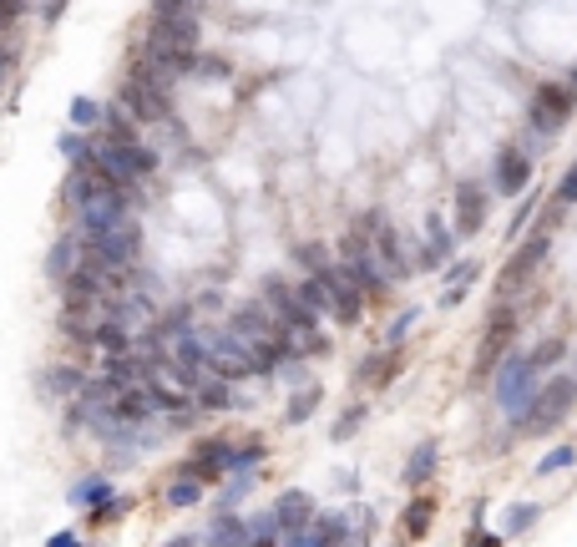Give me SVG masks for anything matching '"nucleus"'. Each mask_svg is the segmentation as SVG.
I'll return each mask as SVG.
<instances>
[{"label": "nucleus", "mask_w": 577, "mask_h": 547, "mask_svg": "<svg viewBox=\"0 0 577 547\" xmlns=\"http://www.w3.org/2000/svg\"><path fill=\"white\" fill-rule=\"evenodd\" d=\"M572 411H577V370H562V375H552V380H537V396H532L527 411L512 421V431L547 436V431H557Z\"/></svg>", "instance_id": "obj_1"}, {"label": "nucleus", "mask_w": 577, "mask_h": 547, "mask_svg": "<svg viewBox=\"0 0 577 547\" xmlns=\"http://www.w3.org/2000/svg\"><path fill=\"white\" fill-rule=\"evenodd\" d=\"M537 380H542V370L532 365V355H517V350H507L491 365V401H497V411L507 421H517L527 411V401L537 396Z\"/></svg>", "instance_id": "obj_2"}, {"label": "nucleus", "mask_w": 577, "mask_h": 547, "mask_svg": "<svg viewBox=\"0 0 577 547\" xmlns=\"http://www.w3.org/2000/svg\"><path fill=\"white\" fill-rule=\"evenodd\" d=\"M117 102L142 122V127H162L168 117H178L173 112V87H162V82H152V76L132 61V71L122 76V87H117Z\"/></svg>", "instance_id": "obj_3"}, {"label": "nucleus", "mask_w": 577, "mask_h": 547, "mask_svg": "<svg viewBox=\"0 0 577 547\" xmlns=\"http://www.w3.org/2000/svg\"><path fill=\"white\" fill-rule=\"evenodd\" d=\"M137 203H142V193H127V188L97 183V193L76 208V233H107V228L127 223Z\"/></svg>", "instance_id": "obj_4"}, {"label": "nucleus", "mask_w": 577, "mask_h": 547, "mask_svg": "<svg viewBox=\"0 0 577 547\" xmlns=\"http://www.w3.org/2000/svg\"><path fill=\"white\" fill-rule=\"evenodd\" d=\"M547 254H552V218L542 213V223L527 233V239L512 249V259L502 264V294H507V289H522V284H532V274L547 264Z\"/></svg>", "instance_id": "obj_5"}, {"label": "nucleus", "mask_w": 577, "mask_h": 547, "mask_svg": "<svg viewBox=\"0 0 577 547\" xmlns=\"http://www.w3.org/2000/svg\"><path fill=\"white\" fill-rule=\"evenodd\" d=\"M572 112H577V92H572L567 82H542V87L532 92L527 122H532V132H542V137H557V132L572 122Z\"/></svg>", "instance_id": "obj_6"}, {"label": "nucleus", "mask_w": 577, "mask_h": 547, "mask_svg": "<svg viewBox=\"0 0 577 547\" xmlns=\"http://www.w3.org/2000/svg\"><path fill=\"white\" fill-rule=\"evenodd\" d=\"M319 279L329 284V299H335V325H345V330H355L360 320H365V294H360V284H355V274L340 264V259H329L324 269H319Z\"/></svg>", "instance_id": "obj_7"}, {"label": "nucleus", "mask_w": 577, "mask_h": 547, "mask_svg": "<svg viewBox=\"0 0 577 547\" xmlns=\"http://www.w3.org/2000/svg\"><path fill=\"white\" fill-rule=\"evenodd\" d=\"M228 456H233V436H198L193 451L178 461L183 477H198L203 487L208 482H223L228 477Z\"/></svg>", "instance_id": "obj_8"}, {"label": "nucleus", "mask_w": 577, "mask_h": 547, "mask_svg": "<svg viewBox=\"0 0 577 547\" xmlns=\"http://www.w3.org/2000/svg\"><path fill=\"white\" fill-rule=\"evenodd\" d=\"M264 304H269V315L284 325V330H314V325H324L319 315H314V309L294 294V279H264V294H259Z\"/></svg>", "instance_id": "obj_9"}, {"label": "nucleus", "mask_w": 577, "mask_h": 547, "mask_svg": "<svg viewBox=\"0 0 577 547\" xmlns=\"http://www.w3.org/2000/svg\"><path fill=\"white\" fill-rule=\"evenodd\" d=\"M491 218V198H486V183H461L456 198H451V233L456 239H476Z\"/></svg>", "instance_id": "obj_10"}, {"label": "nucleus", "mask_w": 577, "mask_h": 547, "mask_svg": "<svg viewBox=\"0 0 577 547\" xmlns=\"http://www.w3.org/2000/svg\"><path fill=\"white\" fill-rule=\"evenodd\" d=\"M512 340H517V315L497 304V309H491V320H486V330H481V345H476V370L491 375V365L512 350Z\"/></svg>", "instance_id": "obj_11"}, {"label": "nucleus", "mask_w": 577, "mask_h": 547, "mask_svg": "<svg viewBox=\"0 0 577 547\" xmlns=\"http://www.w3.org/2000/svg\"><path fill=\"white\" fill-rule=\"evenodd\" d=\"M142 41H152V46H198L203 41V16H147Z\"/></svg>", "instance_id": "obj_12"}, {"label": "nucleus", "mask_w": 577, "mask_h": 547, "mask_svg": "<svg viewBox=\"0 0 577 547\" xmlns=\"http://www.w3.org/2000/svg\"><path fill=\"white\" fill-rule=\"evenodd\" d=\"M527 183H532V158L522 147H502L497 168H491V188H497L502 198H517V193H527Z\"/></svg>", "instance_id": "obj_13"}, {"label": "nucleus", "mask_w": 577, "mask_h": 547, "mask_svg": "<svg viewBox=\"0 0 577 547\" xmlns=\"http://www.w3.org/2000/svg\"><path fill=\"white\" fill-rule=\"evenodd\" d=\"M228 330L238 340H269V335H279V320L269 315L264 299H249V304H238L233 315H228Z\"/></svg>", "instance_id": "obj_14"}, {"label": "nucleus", "mask_w": 577, "mask_h": 547, "mask_svg": "<svg viewBox=\"0 0 577 547\" xmlns=\"http://www.w3.org/2000/svg\"><path fill=\"white\" fill-rule=\"evenodd\" d=\"M436 466H441V441H416V451H410L405 466H400V487L405 492H421L436 477Z\"/></svg>", "instance_id": "obj_15"}, {"label": "nucleus", "mask_w": 577, "mask_h": 547, "mask_svg": "<svg viewBox=\"0 0 577 547\" xmlns=\"http://www.w3.org/2000/svg\"><path fill=\"white\" fill-rule=\"evenodd\" d=\"M400 370H405L400 345H385V350H370V355L355 365V385H375V390H385V385H390Z\"/></svg>", "instance_id": "obj_16"}, {"label": "nucleus", "mask_w": 577, "mask_h": 547, "mask_svg": "<svg viewBox=\"0 0 577 547\" xmlns=\"http://www.w3.org/2000/svg\"><path fill=\"white\" fill-rule=\"evenodd\" d=\"M193 406L208 411V416H218V411H238V390H233V380H223V375L208 370V375L193 385Z\"/></svg>", "instance_id": "obj_17"}, {"label": "nucleus", "mask_w": 577, "mask_h": 547, "mask_svg": "<svg viewBox=\"0 0 577 547\" xmlns=\"http://www.w3.org/2000/svg\"><path fill=\"white\" fill-rule=\"evenodd\" d=\"M309 537H314V547H345V542H355V522H350V512H319L314 507Z\"/></svg>", "instance_id": "obj_18"}, {"label": "nucleus", "mask_w": 577, "mask_h": 547, "mask_svg": "<svg viewBox=\"0 0 577 547\" xmlns=\"http://www.w3.org/2000/svg\"><path fill=\"white\" fill-rule=\"evenodd\" d=\"M431 522H436V497H426V487L410 492V502L400 512V537L405 542H421V537H431Z\"/></svg>", "instance_id": "obj_19"}, {"label": "nucleus", "mask_w": 577, "mask_h": 547, "mask_svg": "<svg viewBox=\"0 0 577 547\" xmlns=\"http://www.w3.org/2000/svg\"><path fill=\"white\" fill-rule=\"evenodd\" d=\"M269 512H274L279 532H284V527H304V522L314 517V497H309L304 487H284V492L269 502Z\"/></svg>", "instance_id": "obj_20"}, {"label": "nucleus", "mask_w": 577, "mask_h": 547, "mask_svg": "<svg viewBox=\"0 0 577 547\" xmlns=\"http://www.w3.org/2000/svg\"><path fill=\"white\" fill-rule=\"evenodd\" d=\"M81 380H87V370H81V365H51V370L36 375V390H41L46 401H71L76 390H81Z\"/></svg>", "instance_id": "obj_21"}, {"label": "nucleus", "mask_w": 577, "mask_h": 547, "mask_svg": "<svg viewBox=\"0 0 577 547\" xmlns=\"http://www.w3.org/2000/svg\"><path fill=\"white\" fill-rule=\"evenodd\" d=\"M451 259H456V233H451V223L431 218V244H421L416 264H421V269H441V264H451Z\"/></svg>", "instance_id": "obj_22"}, {"label": "nucleus", "mask_w": 577, "mask_h": 547, "mask_svg": "<svg viewBox=\"0 0 577 547\" xmlns=\"http://www.w3.org/2000/svg\"><path fill=\"white\" fill-rule=\"evenodd\" d=\"M97 127H102V137H107V142H137V137H142V122H137V117H132L117 97L102 107V122H97Z\"/></svg>", "instance_id": "obj_23"}, {"label": "nucleus", "mask_w": 577, "mask_h": 547, "mask_svg": "<svg viewBox=\"0 0 577 547\" xmlns=\"http://www.w3.org/2000/svg\"><path fill=\"white\" fill-rule=\"evenodd\" d=\"M152 370L132 355V350H112V355H102V380H112L117 390L122 385H137V380H147Z\"/></svg>", "instance_id": "obj_24"}, {"label": "nucleus", "mask_w": 577, "mask_h": 547, "mask_svg": "<svg viewBox=\"0 0 577 547\" xmlns=\"http://www.w3.org/2000/svg\"><path fill=\"white\" fill-rule=\"evenodd\" d=\"M193 325H198V309H193V299L168 304V309H157V315H152V330H157L162 340H178V335H188Z\"/></svg>", "instance_id": "obj_25"}, {"label": "nucleus", "mask_w": 577, "mask_h": 547, "mask_svg": "<svg viewBox=\"0 0 577 547\" xmlns=\"http://www.w3.org/2000/svg\"><path fill=\"white\" fill-rule=\"evenodd\" d=\"M213 547H249V527H243V517H238V507H218V517H213V527L203 532Z\"/></svg>", "instance_id": "obj_26"}, {"label": "nucleus", "mask_w": 577, "mask_h": 547, "mask_svg": "<svg viewBox=\"0 0 577 547\" xmlns=\"http://www.w3.org/2000/svg\"><path fill=\"white\" fill-rule=\"evenodd\" d=\"M76 254H81V239H76V228H71V233H61V239L46 249V279H51V284L66 279V274L76 269Z\"/></svg>", "instance_id": "obj_27"}, {"label": "nucleus", "mask_w": 577, "mask_h": 547, "mask_svg": "<svg viewBox=\"0 0 577 547\" xmlns=\"http://www.w3.org/2000/svg\"><path fill=\"white\" fill-rule=\"evenodd\" d=\"M112 492H117V482H112L107 472H92V477H81V482H76V487L66 492V502H71V507H81V512H87V507L107 502Z\"/></svg>", "instance_id": "obj_28"}, {"label": "nucleus", "mask_w": 577, "mask_h": 547, "mask_svg": "<svg viewBox=\"0 0 577 547\" xmlns=\"http://www.w3.org/2000/svg\"><path fill=\"white\" fill-rule=\"evenodd\" d=\"M319 401H324V385H314V380L304 385V380H299V390H294L289 406H284V421H289V426H304V421L319 411Z\"/></svg>", "instance_id": "obj_29"}, {"label": "nucleus", "mask_w": 577, "mask_h": 547, "mask_svg": "<svg viewBox=\"0 0 577 547\" xmlns=\"http://www.w3.org/2000/svg\"><path fill=\"white\" fill-rule=\"evenodd\" d=\"M193 82L228 87V82H233V61H228V56H218V51H198V61H193Z\"/></svg>", "instance_id": "obj_30"}, {"label": "nucleus", "mask_w": 577, "mask_h": 547, "mask_svg": "<svg viewBox=\"0 0 577 547\" xmlns=\"http://www.w3.org/2000/svg\"><path fill=\"white\" fill-rule=\"evenodd\" d=\"M294 294L314 309V315L319 320H329V315H335V299H329V284L319 279V274H304V279H294Z\"/></svg>", "instance_id": "obj_31"}, {"label": "nucleus", "mask_w": 577, "mask_h": 547, "mask_svg": "<svg viewBox=\"0 0 577 547\" xmlns=\"http://www.w3.org/2000/svg\"><path fill=\"white\" fill-rule=\"evenodd\" d=\"M97 183H102V178H97L92 168H71V173H66V183H61V203L76 213L81 203H87V198L97 193Z\"/></svg>", "instance_id": "obj_32"}, {"label": "nucleus", "mask_w": 577, "mask_h": 547, "mask_svg": "<svg viewBox=\"0 0 577 547\" xmlns=\"http://www.w3.org/2000/svg\"><path fill=\"white\" fill-rule=\"evenodd\" d=\"M56 152L71 163V168H92V132H76V127H66L61 137H56Z\"/></svg>", "instance_id": "obj_33"}, {"label": "nucleus", "mask_w": 577, "mask_h": 547, "mask_svg": "<svg viewBox=\"0 0 577 547\" xmlns=\"http://www.w3.org/2000/svg\"><path fill=\"white\" fill-rule=\"evenodd\" d=\"M264 456H269V441H264V436H238V441H233V456H228V472H254Z\"/></svg>", "instance_id": "obj_34"}, {"label": "nucleus", "mask_w": 577, "mask_h": 547, "mask_svg": "<svg viewBox=\"0 0 577 547\" xmlns=\"http://www.w3.org/2000/svg\"><path fill=\"white\" fill-rule=\"evenodd\" d=\"M203 482L198 477H183V472H173V482H168V492H162V497H168V507H198L203 502Z\"/></svg>", "instance_id": "obj_35"}, {"label": "nucleus", "mask_w": 577, "mask_h": 547, "mask_svg": "<svg viewBox=\"0 0 577 547\" xmlns=\"http://www.w3.org/2000/svg\"><path fill=\"white\" fill-rule=\"evenodd\" d=\"M127 512H132V497H117V492H112L107 502L87 507V522H92V527H117V522H122Z\"/></svg>", "instance_id": "obj_36"}, {"label": "nucleus", "mask_w": 577, "mask_h": 547, "mask_svg": "<svg viewBox=\"0 0 577 547\" xmlns=\"http://www.w3.org/2000/svg\"><path fill=\"white\" fill-rule=\"evenodd\" d=\"M537 517H542V502H517V507H507V517H502V537H522V532H532Z\"/></svg>", "instance_id": "obj_37"}, {"label": "nucleus", "mask_w": 577, "mask_h": 547, "mask_svg": "<svg viewBox=\"0 0 577 547\" xmlns=\"http://www.w3.org/2000/svg\"><path fill=\"white\" fill-rule=\"evenodd\" d=\"M289 259H294L304 274H319V269H324L329 259H335V254H329L319 239H304V244H294V249H289Z\"/></svg>", "instance_id": "obj_38"}, {"label": "nucleus", "mask_w": 577, "mask_h": 547, "mask_svg": "<svg viewBox=\"0 0 577 547\" xmlns=\"http://www.w3.org/2000/svg\"><path fill=\"white\" fill-rule=\"evenodd\" d=\"M71 127L76 132H97V122H102V102L97 97H71Z\"/></svg>", "instance_id": "obj_39"}, {"label": "nucleus", "mask_w": 577, "mask_h": 547, "mask_svg": "<svg viewBox=\"0 0 577 547\" xmlns=\"http://www.w3.org/2000/svg\"><path fill=\"white\" fill-rule=\"evenodd\" d=\"M243 527H249V547H269V542H279V522H274L269 507L254 512V517H243Z\"/></svg>", "instance_id": "obj_40"}, {"label": "nucleus", "mask_w": 577, "mask_h": 547, "mask_svg": "<svg viewBox=\"0 0 577 547\" xmlns=\"http://www.w3.org/2000/svg\"><path fill=\"white\" fill-rule=\"evenodd\" d=\"M572 461H577V446H572V441H557L552 451H542V461H537V477H557V472H567Z\"/></svg>", "instance_id": "obj_41"}, {"label": "nucleus", "mask_w": 577, "mask_h": 547, "mask_svg": "<svg viewBox=\"0 0 577 547\" xmlns=\"http://www.w3.org/2000/svg\"><path fill=\"white\" fill-rule=\"evenodd\" d=\"M249 492H254V472H228V487L218 492V507H238Z\"/></svg>", "instance_id": "obj_42"}, {"label": "nucleus", "mask_w": 577, "mask_h": 547, "mask_svg": "<svg viewBox=\"0 0 577 547\" xmlns=\"http://www.w3.org/2000/svg\"><path fill=\"white\" fill-rule=\"evenodd\" d=\"M562 355H567V340H557V335H552V340H542V345L532 350V365L547 375V370H557V365H562Z\"/></svg>", "instance_id": "obj_43"}, {"label": "nucleus", "mask_w": 577, "mask_h": 547, "mask_svg": "<svg viewBox=\"0 0 577 547\" xmlns=\"http://www.w3.org/2000/svg\"><path fill=\"white\" fill-rule=\"evenodd\" d=\"M147 16H203V0H147Z\"/></svg>", "instance_id": "obj_44"}, {"label": "nucleus", "mask_w": 577, "mask_h": 547, "mask_svg": "<svg viewBox=\"0 0 577 547\" xmlns=\"http://www.w3.org/2000/svg\"><path fill=\"white\" fill-rule=\"evenodd\" d=\"M365 416H370V406H365V401H355V406H350V411L335 421V431H329V436H335V441H350V436L365 426Z\"/></svg>", "instance_id": "obj_45"}, {"label": "nucleus", "mask_w": 577, "mask_h": 547, "mask_svg": "<svg viewBox=\"0 0 577 547\" xmlns=\"http://www.w3.org/2000/svg\"><path fill=\"white\" fill-rule=\"evenodd\" d=\"M416 320H421V309H400V315L390 320V330H385V345H400L410 330H416Z\"/></svg>", "instance_id": "obj_46"}, {"label": "nucleus", "mask_w": 577, "mask_h": 547, "mask_svg": "<svg viewBox=\"0 0 577 547\" xmlns=\"http://www.w3.org/2000/svg\"><path fill=\"white\" fill-rule=\"evenodd\" d=\"M441 269H446V279H451V284H466V289H471V284H476V274H481V264H476V259H451V264H441Z\"/></svg>", "instance_id": "obj_47"}, {"label": "nucleus", "mask_w": 577, "mask_h": 547, "mask_svg": "<svg viewBox=\"0 0 577 547\" xmlns=\"http://www.w3.org/2000/svg\"><path fill=\"white\" fill-rule=\"evenodd\" d=\"M552 198H557V208H577V163L557 178V188H552Z\"/></svg>", "instance_id": "obj_48"}, {"label": "nucleus", "mask_w": 577, "mask_h": 547, "mask_svg": "<svg viewBox=\"0 0 577 547\" xmlns=\"http://www.w3.org/2000/svg\"><path fill=\"white\" fill-rule=\"evenodd\" d=\"M350 522H355V542H375V507L360 502V507L350 512Z\"/></svg>", "instance_id": "obj_49"}, {"label": "nucleus", "mask_w": 577, "mask_h": 547, "mask_svg": "<svg viewBox=\"0 0 577 547\" xmlns=\"http://www.w3.org/2000/svg\"><path fill=\"white\" fill-rule=\"evenodd\" d=\"M31 11V0H0V36L6 31H16V21Z\"/></svg>", "instance_id": "obj_50"}, {"label": "nucleus", "mask_w": 577, "mask_h": 547, "mask_svg": "<svg viewBox=\"0 0 577 547\" xmlns=\"http://www.w3.org/2000/svg\"><path fill=\"white\" fill-rule=\"evenodd\" d=\"M16 56H21V51H16L11 41H0V87H6V76H11V66H16Z\"/></svg>", "instance_id": "obj_51"}, {"label": "nucleus", "mask_w": 577, "mask_h": 547, "mask_svg": "<svg viewBox=\"0 0 577 547\" xmlns=\"http://www.w3.org/2000/svg\"><path fill=\"white\" fill-rule=\"evenodd\" d=\"M532 208H537V203H532V198H522V208H517V218H512V228H507V239H517V233L527 228V218H532Z\"/></svg>", "instance_id": "obj_52"}, {"label": "nucleus", "mask_w": 577, "mask_h": 547, "mask_svg": "<svg viewBox=\"0 0 577 547\" xmlns=\"http://www.w3.org/2000/svg\"><path fill=\"white\" fill-rule=\"evenodd\" d=\"M193 309H223V289L213 284V289H203L198 299H193Z\"/></svg>", "instance_id": "obj_53"}, {"label": "nucleus", "mask_w": 577, "mask_h": 547, "mask_svg": "<svg viewBox=\"0 0 577 547\" xmlns=\"http://www.w3.org/2000/svg\"><path fill=\"white\" fill-rule=\"evenodd\" d=\"M461 299H466V284H446L441 289V309H456Z\"/></svg>", "instance_id": "obj_54"}, {"label": "nucleus", "mask_w": 577, "mask_h": 547, "mask_svg": "<svg viewBox=\"0 0 577 547\" xmlns=\"http://www.w3.org/2000/svg\"><path fill=\"white\" fill-rule=\"evenodd\" d=\"M61 11H66V0H46V11H41V21H46V26H56V21H61Z\"/></svg>", "instance_id": "obj_55"}, {"label": "nucleus", "mask_w": 577, "mask_h": 547, "mask_svg": "<svg viewBox=\"0 0 577 547\" xmlns=\"http://www.w3.org/2000/svg\"><path fill=\"white\" fill-rule=\"evenodd\" d=\"M198 542H208V537H203V532H178V537H173V547H198Z\"/></svg>", "instance_id": "obj_56"}, {"label": "nucleus", "mask_w": 577, "mask_h": 547, "mask_svg": "<svg viewBox=\"0 0 577 547\" xmlns=\"http://www.w3.org/2000/svg\"><path fill=\"white\" fill-rule=\"evenodd\" d=\"M71 542H76V532H71V527H66V532H51V547H71Z\"/></svg>", "instance_id": "obj_57"}, {"label": "nucleus", "mask_w": 577, "mask_h": 547, "mask_svg": "<svg viewBox=\"0 0 577 547\" xmlns=\"http://www.w3.org/2000/svg\"><path fill=\"white\" fill-rule=\"evenodd\" d=\"M567 87H572V92H577V66H572V71H567Z\"/></svg>", "instance_id": "obj_58"}]
</instances>
